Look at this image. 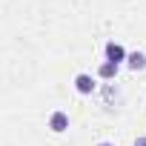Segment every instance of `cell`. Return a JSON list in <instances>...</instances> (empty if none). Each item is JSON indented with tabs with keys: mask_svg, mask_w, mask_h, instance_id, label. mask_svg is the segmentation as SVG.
Listing matches in <instances>:
<instances>
[{
	"mask_svg": "<svg viewBox=\"0 0 146 146\" xmlns=\"http://www.w3.org/2000/svg\"><path fill=\"white\" fill-rule=\"evenodd\" d=\"M103 52H106V60H109V63H117V66H120V63H123V60L129 57V52H126V49H123L120 43H115V40H109Z\"/></svg>",
	"mask_w": 146,
	"mask_h": 146,
	"instance_id": "1",
	"label": "cell"
},
{
	"mask_svg": "<svg viewBox=\"0 0 146 146\" xmlns=\"http://www.w3.org/2000/svg\"><path fill=\"white\" fill-rule=\"evenodd\" d=\"M117 69H120L117 63H109V60H103V63L98 66V78H100V80H115V78H117Z\"/></svg>",
	"mask_w": 146,
	"mask_h": 146,
	"instance_id": "4",
	"label": "cell"
},
{
	"mask_svg": "<svg viewBox=\"0 0 146 146\" xmlns=\"http://www.w3.org/2000/svg\"><path fill=\"white\" fill-rule=\"evenodd\" d=\"M49 129L57 132V135L66 132V129H69V115H66V112H52V115H49Z\"/></svg>",
	"mask_w": 146,
	"mask_h": 146,
	"instance_id": "3",
	"label": "cell"
},
{
	"mask_svg": "<svg viewBox=\"0 0 146 146\" xmlns=\"http://www.w3.org/2000/svg\"><path fill=\"white\" fill-rule=\"evenodd\" d=\"M95 86H98V80H95L92 75H86V72H80V75L75 78V89H78L80 95H92Z\"/></svg>",
	"mask_w": 146,
	"mask_h": 146,
	"instance_id": "2",
	"label": "cell"
},
{
	"mask_svg": "<svg viewBox=\"0 0 146 146\" xmlns=\"http://www.w3.org/2000/svg\"><path fill=\"white\" fill-rule=\"evenodd\" d=\"M98 146H115V143H112V140H100Z\"/></svg>",
	"mask_w": 146,
	"mask_h": 146,
	"instance_id": "7",
	"label": "cell"
},
{
	"mask_svg": "<svg viewBox=\"0 0 146 146\" xmlns=\"http://www.w3.org/2000/svg\"><path fill=\"white\" fill-rule=\"evenodd\" d=\"M135 146H146V137H137V140H135Z\"/></svg>",
	"mask_w": 146,
	"mask_h": 146,
	"instance_id": "6",
	"label": "cell"
},
{
	"mask_svg": "<svg viewBox=\"0 0 146 146\" xmlns=\"http://www.w3.org/2000/svg\"><path fill=\"white\" fill-rule=\"evenodd\" d=\"M126 66L129 69H146V54L143 52H129V57H126Z\"/></svg>",
	"mask_w": 146,
	"mask_h": 146,
	"instance_id": "5",
	"label": "cell"
}]
</instances>
